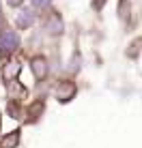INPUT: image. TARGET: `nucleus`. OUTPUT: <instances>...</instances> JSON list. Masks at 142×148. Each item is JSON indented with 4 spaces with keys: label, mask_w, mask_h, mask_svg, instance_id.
I'll return each instance as SVG.
<instances>
[{
    "label": "nucleus",
    "mask_w": 142,
    "mask_h": 148,
    "mask_svg": "<svg viewBox=\"0 0 142 148\" xmlns=\"http://www.w3.org/2000/svg\"><path fill=\"white\" fill-rule=\"evenodd\" d=\"M17 43H19V39H17V34H15V32H11V30L0 32V56L11 54L13 49L17 47Z\"/></svg>",
    "instance_id": "1"
},
{
    "label": "nucleus",
    "mask_w": 142,
    "mask_h": 148,
    "mask_svg": "<svg viewBox=\"0 0 142 148\" xmlns=\"http://www.w3.org/2000/svg\"><path fill=\"white\" fill-rule=\"evenodd\" d=\"M17 140H19V133H11L9 137H4V140H2L0 148H13L15 144H17Z\"/></svg>",
    "instance_id": "2"
},
{
    "label": "nucleus",
    "mask_w": 142,
    "mask_h": 148,
    "mask_svg": "<svg viewBox=\"0 0 142 148\" xmlns=\"http://www.w3.org/2000/svg\"><path fill=\"white\" fill-rule=\"evenodd\" d=\"M32 71H34V75H37V77H43V73H45V62L41 58H37L32 62Z\"/></svg>",
    "instance_id": "3"
},
{
    "label": "nucleus",
    "mask_w": 142,
    "mask_h": 148,
    "mask_svg": "<svg viewBox=\"0 0 142 148\" xmlns=\"http://www.w3.org/2000/svg\"><path fill=\"white\" fill-rule=\"evenodd\" d=\"M71 95H73V86H71V84H67L65 88H58V97H60L63 101H67Z\"/></svg>",
    "instance_id": "4"
},
{
    "label": "nucleus",
    "mask_w": 142,
    "mask_h": 148,
    "mask_svg": "<svg viewBox=\"0 0 142 148\" xmlns=\"http://www.w3.org/2000/svg\"><path fill=\"white\" fill-rule=\"evenodd\" d=\"M17 71H19V64H17V62H13V67H7V69H4V77L11 79L13 75L17 73Z\"/></svg>",
    "instance_id": "5"
},
{
    "label": "nucleus",
    "mask_w": 142,
    "mask_h": 148,
    "mask_svg": "<svg viewBox=\"0 0 142 148\" xmlns=\"http://www.w3.org/2000/svg\"><path fill=\"white\" fill-rule=\"evenodd\" d=\"M50 0H34V4H37V7H41V4H48Z\"/></svg>",
    "instance_id": "6"
},
{
    "label": "nucleus",
    "mask_w": 142,
    "mask_h": 148,
    "mask_svg": "<svg viewBox=\"0 0 142 148\" xmlns=\"http://www.w3.org/2000/svg\"><path fill=\"white\" fill-rule=\"evenodd\" d=\"M9 2H11V4H17V2H22V0H9Z\"/></svg>",
    "instance_id": "7"
}]
</instances>
